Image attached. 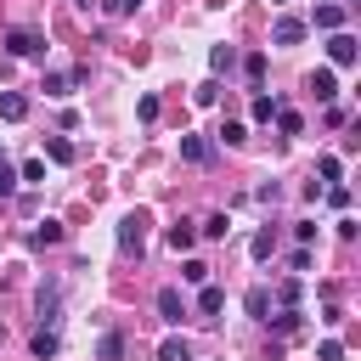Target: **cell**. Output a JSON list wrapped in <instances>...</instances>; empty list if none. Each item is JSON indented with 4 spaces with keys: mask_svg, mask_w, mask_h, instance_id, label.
Here are the masks:
<instances>
[{
    "mask_svg": "<svg viewBox=\"0 0 361 361\" xmlns=\"http://www.w3.org/2000/svg\"><path fill=\"white\" fill-rule=\"evenodd\" d=\"M62 322V282H39V327H56Z\"/></svg>",
    "mask_w": 361,
    "mask_h": 361,
    "instance_id": "1",
    "label": "cell"
},
{
    "mask_svg": "<svg viewBox=\"0 0 361 361\" xmlns=\"http://www.w3.org/2000/svg\"><path fill=\"white\" fill-rule=\"evenodd\" d=\"M6 51H11V56H39L45 39H39L34 28H6Z\"/></svg>",
    "mask_w": 361,
    "mask_h": 361,
    "instance_id": "2",
    "label": "cell"
},
{
    "mask_svg": "<svg viewBox=\"0 0 361 361\" xmlns=\"http://www.w3.org/2000/svg\"><path fill=\"white\" fill-rule=\"evenodd\" d=\"M141 226H147L141 214H124V226H118V248L135 254V259H141V248H147V231H141Z\"/></svg>",
    "mask_w": 361,
    "mask_h": 361,
    "instance_id": "3",
    "label": "cell"
},
{
    "mask_svg": "<svg viewBox=\"0 0 361 361\" xmlns=\"http://www.w3.org/2000/svg\"><path fill=\"white\" fill-rule=\"evenodd\" d=\"M73 85H85V68H73V73H45V79H39V90H45V96H56V102H62V96H73Z\"/></svg>",
    "mask_w": 361,
    "mask_h": 361,
    "instance_id": "4",
    "label": "cell"
},
{
    "mask_svg": "<svg viewBox=\"0 0 361 361\" xmlns=\"http://www.w3.org/2000/svg\"><path fill=\"white\" fill-rule=\"evenodd\" d=\"M327 62H333V68H350V62H355V34L338 28V34L327 39Z\"/></svg>",
    "mask_w": 361,
    "mask_h": 361,
    "instance_id": "5",
    "label": "cell"
},
{
    "mask_svg": "<svg viewBox=\"0 0 361 361\" xmlns=\"http://www.w3.org/2000/svg\"><path fill=\"white\" fill-rule=\"evenodd\" d=\"M271 39H276V45H299V39H305V17H276Z\"/></svg>",
    "mask_w": 361,
    "mask_h": 361,
    "instance_id": "6",
    "label": "cell"
},
{
    "mask_svg": "<svg viewBox=\"0 0 361 361\" xmlns=\"http://www.w3.org/2000/svg\"><path fill=\"white\" fill-rule=\"evenodd\" d=\"M68 231H62V220H39L34 231H28V248H51V243H62Z\"/></svg>",
    "mask_w": 361,
    "mask_h": 361,
    "instance_id": "7",
    "label": "cell"
},
{
    "mask_svg": "<svg viewBox=\"0 0 361 361\" xmlns=\"http://www.w3.org/2000/svg\"><path fill=\"white\" fill-rule=\"evenodd\" d=\"M158 316H164V322H180V316H186L180 288H158Z\"/></svg>",
    "mask_w": 361,
    "mask_h": 361,
    "instance_id": "8",
    "label": "cell"
},
{
    "mask_svg": "<svg viewBox=\"0 0 361 361\" xmlns=\"http://www.w3.org/2000/svg\"><path fill=\"white\" fill-rule=\"evenodd\" d=\"M0 118H6V124H23V118H28V96L0 90Z\"/></svg>",
    "mask_w": 361,
    "mask_h": 361,
    "instance_id": "9",
    "label": "cell"
},
{
    "mask_svg": "<svg viewBox=\"0 0 361 361\" xmlns=\"http://www.w3.org/2000/svg\"><path fill=\"white\" fill-rule=\"evenodd\" d=\"M180 158H186V164H209V158H214V147H209L203 135H180Z\"/></svg>",
    "mask_w": 361,
    "mask_h": 361,
    "instance_id": "10",
    "label": "cell"
},
{
    "mask_svg": "<svg viewBox=\"0 0 361 361\" xmlns=\"http://www.w3.org/2000/svg\"><path fill=\"white\" fill-rule=\"evenodd\" d=\"M310 90H316V102H333V96H338V79H333V68H316V73H310Z\"/></svg>",
    "mask_w": 361,
    "mask_h": 361,
    "instance_id": "11",
    "label": "cell"
},
{
    "mask_svg": "<svg viewBox=\"0 0 361 361\" xmlns=\"http://www.w3.org/2000/svg\"><path fill=\"white\" fill-rule=\"evenodd\" d=\"M276 107H282V102H276V96H265V90H259V96H254V102H248V118H254V124H271V118H276Z\"/></svg>",
    "mask_w": 361,
    "mask_h": 361,
    "instance_id": "12",
    "label": "cell"
},
{
    "mask_svg": "<svg viewBox=\"0 0 361 361\" xmlns=\"http://www.w3.org/2000/svg\"><path fill=\"white\" fill-rule=\"evenodd\" d=\"M231 231V220H226V209H214V214H203V226H197V237H209V243H220Z\"/></svg>",
    "mask_w": 361,
    "mask_h": 361,
    "instance_id": "13",
    "label": "cell"
},
{
    "mask_svg": "<svg viewBox=\"0 0 361 361\" xmlns=\"http://www.w3.org/2000/svg\"><path fill=\"white\" fill-rule=\"evenodd\" d=\"M192 243H197V226H192V220H175V226H169V248H175V254H186Z\"/></svg>",
    "mask_w": 361,
    "mask_h": 361,
    "instance_id": "14",
    "label": "cell"
},
{
    "mask_svg": "<svg viewBox=\"0 0 361 361\" xmlns=\"http://www.w3.org/2000/svg\"><path fill=\"white\" fill-rule=\"evenodd\" d=\"M197 310H203V316H214V310H226V288H214V282H203V288H197Z\"/></svg>",
    "mask_w": 361,
    "mask_h": 361,
    "instance_id": "15",
    "label": "cell"
},
{
    "mask_svg": "<svg viewBox=\"0 0 361 361\" xmlns=\"http://www.w3.org/2000/svg\"><path fill=\"white\" fill-rule=\"evenodd\" d=\"M316 28L338 34V28H344V6H333V0H327V6H316Z\"/></svg>",
    "mask_w": 361,
    "mask_h": 361,
    "instance_id": "16",
    "label": "cell"
},
{
    "mask_svg": "<svg viewBox=\"0 0 361 361\" xmlns=\"http://www.w3.org/2000/svg\"><path fill=\"white\" fill-rule=\"evenodd\" d=\"M248 248H254V259H271V254H276V226H259Z\"/></svg>",
    "mask_w": 361,
    "mask_h": 361,
    "instance_id": "17",
    "label": "cell"
},
{
    "mask_svg": "<svg viewBox=\"0 0 361 361\" xmlns=\"http://www.w3.org/2000/svg\"><path fill=\"white\" fill-rule=\"evenodd\" d=\"M56 350H62V338H56V327H39V333H34V355H39V361H51Z\"/></svg>",
    "mask_w": 361,
    "mask_h": 361,
    "instance_id": "18",
    "label": "cell"
},
{
    "mask_svg": "<svg viewBox=\"0 0 361 361\" xmlns=\"http://www.w3.org/2000/svg\"><path fill=\"white\" fill-rule=\"evenodd\" d=\"M96 355H102V361H124V333H102Z\"/></svg>",
    "mask_w": 361,
    "mask_h": 361,
    "instance_id": "19",
    "label": "cell"
},
{
    "mask_svg": "<svg viewBox=\"0 0 361 361\" xmlns=\"http://www.w3.org/2000/svg\"><path fill=\"white\" fill-rule=\"evenodd\" d=\"M158 361H192V344L186 338H164L158 344Z\"/></svg>",
    "mask_w": 361,
    "mask_h": 361,
    "instance_id": "20",
    "label": "cell"
},
{
    "mask_svg": "<svg viewBox=\"0 0 361 361\" xmlns=\"http://www.w3.org/2000/svg\"><path fill=\"white\" fill-rule=\"evenodd\" d=\"M45 158H51V164H73V141L51 135V141H45Z\"/></svg>",
    "mask_w": 361,
    "mask_h": 361,
    "instance_id": "21",
    "label": "cell"
},
{
    "mask_svg": "<svg viewBox=\"0 0 361 361\" xmlns=\"http://www.w3.org/2000/svg\"><path fill=\"white\" fill-rule=\"evenodd\" d=\"M276 130H282V135H299V130H305V118H299L293 107H276Z\"/></svg>",
    "mask_w": 361,
    "mask_h": 361,
    "instance_id": "22",
    "label": "cell"
},
{
    "mask_svg": "<svg viewBox=\"0 0 361 361\" xmlns=\"http://www.w3.org/2000/svg\"><path fill=\"white\" fill-rule=\"evenodd\" d=\"M220 141H226V147L248 141V124H243V118H226V124H220Z\"/></svg>",
    "mask_w": 361,
    "mask_h": 361,
    "instance_id": "23",
    "label": "cell"
},
{
    "mask_svg": "<svg viewBox=\"0 0 361 361\" xmlns=\"http://www.w3.org/2000/svg\"><path fill=\"white\" fill-rule=\"evenodd\" d=\"M265 322H271L276 333H293V327H299V305H282V316H265Z\"/></svg>",
    "mask_w": 361,
    "mask_h": 361,
    "instance_id": "24",
    "label": "cell"
},
{
    "mask_svg": "<svg viewBox=\"0 0 361 361\" xmlns=\"http://www.w3.org/2000/svg\"><path fill=\"white\" fill-rule=\"evenodd\" d=\"M180 276H186L192 288H203V282H209V265H203V259H186V265H180Z\"/></svg>",
    "mask_w": 361,
    "mask_h": 361,
    "instance_id": "25",
    "label": "cell"
},
{
    "mask_svg": "<svg viewBox=\"0 0 361 361\" xmlns=\"http://www.w3.org/2000/svg\"><path fill=\"white\" fill-rule=\"evenodd\" d=\"M209 62H214V73H226V68L237 62V51H231V45H214V51H209Z\"/></svg>",
    "mask_w": 361,
    "mask_h": 361,
    "instance_id": "26",
    "label": "cell"
},
{
    "mask_svg": "<svg viewBox=\"0 0 361 361\" xmlns=\"http://www.w3.org/2000/svg\"><path fill=\"white\" fill-rule=\"evenodd\" d=\"M243 73H248V85H259V79H265V51H254V56L243 62Z\"/></svg>",
    "mask_w": 361,
    "mask_h": 361,
    "instance_id": "27",
    "label": "cell"
},
{
    "mask_svg": "<svg viewBox=\"0 0 361 361\" xmlns=\"http://www.w3.org/2000/svg\"><path fill=\"white\" fill-rule=\"evenodd\" d=\"M214 96H220V85H214V79H203V85L192 90V102H197V107H214Z\"/></svg>",
    "mask_w": 361,
    "mask_h": 361,
    "instance_id": "28",
    "label": "cell"
},
{
    "mask_svg": "<svg viewBox=\"0 0 361 361\" xmlns=\"http://www.w3.org/2000/svg\"><path fill=\"white\" fill-rule=\"evenodd\" d=\"M248 310L265 322V310H271V293H265V288H254V293H248Z\"/></svg>",
    "mask_w": 361,
    "mask_h": 361,
    "instance_id": "29",
    "label": "cell"
},
{
    "mask_svg": "<svg viewBox=\"0 0 361 361\" xmlns=\"http://www.w3.org/2000/svg\"><path fill=\"white\" fill-rule=\"evenodd\" d=\"M11 192H17V169L0 158V197H11Z\"/></svg>",
    "mask_w": 361,
    "mask_h": 361,
    "instance_id": "30",
    "label": "cell"
},
{
    "mask_svg": "<svg viewBox=\"0 0 361 361\" xmlns=\"http://www.w3.org/2000/svg\"><path fill=\"white\" fill-rule=\"evenodd\" d=\"M316 169H322V180H338V175H344V164H338V158H333V152H327V158H322V164H316Z\"/></svg>",
    "mask_w": 361,
    "mask_h": 361,
    "instance_id": "31",
    "label": "cell"
},
{
    "mask_svg": "<svg viewBox=\"0 0 361 361\" xmlns=\"http://www.w3.org/2000/svg\"><path fill=\"white\" fill-rule=\"evenodd\" d=\"M327 203H333V209H350V186L333 180V186H327Z\"/></svg>",
    "mask_w": 361,
    "mask_h": 361,
    "instance_id": "32",
    "label": "cell"
},
{
    "mask_svg": "<svg viewBox=\"0 0 361 361\" xmlns=\"http://www.w3.org/2000/svg\"><path fill=\"white\" fill-rule=\"evenodd\" d=\"M316 361H344V344H338V338H327V344L316 350Z\"/></svg>",
    "mask_w": 361,
    "mask_h": 361,
    "instance_id": "33",
    "label": "cell"
},
{
    "mask_svg": "<svg viewBox=\"0 0 361 361\" xmlns=\"http://www.w3.org/2000/svg\"><path fill=\"white\" fill-rule=\"evenodd\" d=\"M135 113H141V118L152 124V118H158V96H141V102H135Z\"/></svg>",
    "mask_w": 361,
    "mask_h": 361,
    "instance_id": "34",
    "label": "cell"
},
{
    "mask_svg": "<svg viewBox=\"0 0 361 361\" xmlns=\"http://www.w3.org/2000/svg\"><path fill=\"white\" fill-rule=\"evenodd\" d=\"M17 180H45V164H39V158H28V164H23V175H17Z\"/></svg>",
    "mask_w": 361,
    "mask_h": 361,
    "instance_id": "35",
    "label": "cell"
},
{
    "mask_svg": "<svg viewBox=\"0 0 361 361\" xmlns=\"http://www.w3.org/2000/svg\"><path fill=\"white\" fill-rule=\"evenodd\" d=\"M293 237L299 243H316V220H293Z\"/></svg>",
    "mask_w": 361,
    "mask_h": 361,
    "instance_id": "36",
    "label": "cell"
},
{
    "mask_svg": "<svg viewBox=\"0 0 361 361\" xmlns=\"http://www.w3.org/2000/svg\"><path fill=\"white\" fill-rule=\"evenodd\" d=\"M288 265H293V271H310V248H305V243H299V248H293V254H288Z\"/></svg>",
    "mask_w": 361,
    "mask_h": 361,
    "instance_id": "37",
    "label": "cell"
},
{
    "mask_svg": "<svg viewBox=\"0 0 361 361\" xmlns=\"http://www.w3.org/2000/svg\"><path fill=\"white\" fill-rule=\"evenodd\" d=\"M276 305H299V282H282L276 288Z\"/></svg>",
    "mask_w": 361,
    "mask_h": 361,
    "instance_id": "38",
    "label": "cell"
},
{
    "mask_svg": "<svg viewBox=\"0 0 361 361\" xmlns=\"http://www.w3.org/2000/svg\"><path fill=\"white\" fill-rule=\"evenodd\" d=\"M73 6H96V0H73Z\"/></svg>",
    "mask_w": 361,
    "mask_h": 361,
    "instance_id": "39",
    "label": "cell"
},
{
    "mask_svg": "<svg viewBox=\"0 0 361 361\" xmlns=\"http://www.w3.org/2000/svg\"><path fill=\"white\" fill-rule=\"evenodd\" d=\"M135 6H141V0H130V11H135Z\"/></svg>",
    "mask_w": 361,
    "mask_h": 361,
    "instance_id": "40",
    "label": "cell"
},
{
    "mask_svg": "<svg viewBox=\"0 0 361 361\" xmlns=\"http://www.w3.org/2000/svg\"><path fill=\"white\" fill-rule=\"evenodd\" d=\"M271 6H282V0H271Z\"/></svg>",
    "mask_w": 361,
    "mask_h": 361,
    "instance_id": "41",
    "label": "cell"
}]
</instances>
